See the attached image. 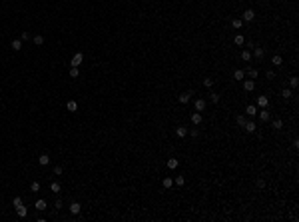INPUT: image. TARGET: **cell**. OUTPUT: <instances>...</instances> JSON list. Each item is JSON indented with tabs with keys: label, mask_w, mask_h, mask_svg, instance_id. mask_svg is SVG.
Segmentation results:
<instances>
[{
	"label": "cell",
	"mask_w": 299,
	"mask_h": 222,
	"mask_svg": "<svg viewBox=\"0 0 299 222\" xmlns=\"http://www.w3.org/2000/svg\"><path fill=\"white\" fill-rule=\"evenodd\" d=\"M233 42H235L237 46H243V44H245V38H243V34H235V36H233Z\"/></svg>",
	"instance_id": "obj_11"
},
{
	"label": "cell",
	"mask_w": 299,
	"mask_h": 222,
	"mask_svg": "<svg viewBox=\"0 0 299 222\" xmlns=\"http://www.w3.org/2000/svg\"><path fill=\"white\" fill-rule=\"evenodd\" d=\"M243 88H245L247 92H251L253 88H255V80H245L243 82Z\"/></svg>",
	"instance_id": "obj_16"
},
{
	"label": "cell",
	"mask_w": 299,
	"mask_h": 222,
	"mask_svg": "<svg viewBox=\"0 0 299 222\" xmlns=\"http://www.w3.org/2000/svg\"><path fill=\"white\" fill-rule=\"evenodd\" d=\"M255 186H257V188H263V186H265V180H263V178H257V180H255Z\"/></svg>",
	"instance_id": "obj_38"
},
{
	"label": "cell",
	"mask_w": 299,
	"mask_h": 222,
	"mask_svg": "<svg viewBox=\"0 0 299 222\" xmlns=\"http://www.w3.org/2000/svg\"><path fill=\"white\" fill-rule=\"evenodd\" d=\"M80 210H82L80 202H72V204H70V212H72V214H80Z\"/></svg>",
	"instance_id": "obj_9"
},
{
	"label": "cell",
	"mask_w": 299,
	"mask_h": 222,
	"mask_svg": "<svg viewBox=\"0 0 299 222\" xmlns=\"http://www.w3.org/2000/svg\"><path fill=\"white\" fill-rule=\"evenodd\" d=\"M38 164H40V166H48V164H50V156H48V154H42V156L38 158Z\"/></svg>",
	"instance_id": "obj_8"
},
{
	"label": "cell",
	"mask_w": 299,
	"mask_h": 222,
	"mask_svg": "<svg viewBox=\"0 0 299 222\" xmlns=\"http://www.w3.org/2000/svg\"><path fill=\"white\" fill-rule=\"evenodd\" d=\"M32 42L36 44V46H42V44H44V36H42V34H36V36L32 38Z\"/></svg>",
	"instance_id": "obj_17"
},
{
	"label": "cell",
	"mask_w": 299,
	"mask_h": 222,
	"mask_svg": "<svg viewBox=\"0 0 299 222\" xmlns=\"http://www.w3.org/2000/svg\"><path fill=\"white\" fill-rule=\"evenodd\" d=\"M82 60H84V56H82V52H76V54L72 56V60H70V64H72V66H80V64H82Z\"/></svg>",
	"instance_id": "obj_2"
},
{
	"label": "cell",
	"mask_w": 299,
	"mask_h": 222,
	"mask_svg": "<svg viewBox=\"0 0 299 222\" xmlns=\"http://www.w3.org/2000/svg\"><path fill=\"white\" fill-rule=\"evenodd\" d=\"M60 188H62V186H60L58 182H52V186H50V190H52V192H60Z\"/></svg>",
	"instance_id": "obj_36"
},
{
	"label": "cell",
	"mask_w": 299,
	"mask_h": 222,
	"mask_svg": "<svg viewBox=\"0 0 299 222\" xmlns=\"http://www.w3.org/2000/svg\"><path fill=\"white\" fill-rule=\"evenodd\" d=\"M257 112H259V118H261L263 122H269L271 114H269V110H267V108H263V110H257Z\"/></svg>",
	"instance_id": "obj_5"
},
{
	"label": "cell",
	"mask_w": 299,
	"mask_h": 222,
	"mask_svg": "<svg viewBox=\"0 0 299 222\" xmlns=\"http://www.w3.org/2000/svg\"><path fill=\"white\" fill-rule=\"evenodd\" d=\"M243 76H245V72H243V70H239V68L233 72V78H235V80H243Z\"/></svg>",
	"instance_id": "obj_22"
},
{
	"label": "cell",
	"mask_w": 299,
	"mask_h": 222,
	"mask_svg": "<svg viewBox=\"0 0 299 222\" xmlns=\"http://www.w3.org/2000/svg\"><path fill=\"white\" fill-rule=\"evenodd\" d=\"M235 122H237V126H239V128H243V126H245V122H247V120H245V116H241V114H239L237 118H235Z\"/></svg>",
	"instance_id": "obj_24"
},
{
	"label": "cell",
	"mask_w": 299,
	"mask_h": 222,
	"mask_svg": "<svg viewBox=\"0 0 299 222\" xmlns=\"http://www.w3.org/2000/svg\"><path fill=\"white\" fill-rule=\"evenodd\" d=\"M187 134H192V138H198L199 130H198V128H192V130H187Z\"/></svg>",
	"instance_id": "obj_33"
},
{
	"label": "cell",
	"mask_w": 299,
	"mask_h": 222,
	"mask_svg": "<svg viewBox=\"0 0 299 222\" xmlns=\"http://www.w3.org/2000/svg\"><path fill=\"white\" fill-rule=\"evenodd\" d=\"M271 64H273V66H281V64H283V58H281L279 54H275V56L271 58Z\"/></svg>",
	"instance_id": "obj_18"
},
{
	"label": "cell",
	"mask_w": 299,
	"mask_h": 222,
	"mask_svg": "<svg viewBox=\"0 0 299 222\" xmlns=\"http://www.w3.org/2000/svg\"><path fill=\"white\" fill-rule=\"evenodd\" d=\"M206 106H207V102L203 100V98H198V100H195V110H198V112H203Z\"/></svg>",
	"instance_id": "obj_4"
},
{
	"label": "cell",
	"mask_w": 299,
	"mask_h": 222,
	"mask_svg": "<svg viewBox=\"0 0 299 222\" xmlns=\"http://www.w3.org/2000/svg\"><path fill=\"white\" fill-rule=\"evenodd\" d=\"M243 22H253L255 20V10H251V8H247L245 12H243V18H241Z\"/></svg>",
	"instance_id": "obj_1"
},
{
	"label": "cell",
	"mask_w": 299,
	"mask_h": 222,
	"mask_svg": "<svg viewBox=\"0 0 299 222\" xmlns=\"http://www.w3.org/2000/svg\"><path fill=\"white\" fill-rule=\"evenodd\" d=\"M10 48H12V50H16V52H18L20 48H22V40H20V38H14V40H12V44H10Z\"/></svg>",
	"instance_id": "obj_12"
},
{
	"label": "cell",
	"mask_w": 299,
	"mask_h": 222,
	"mask_svg": "<svg viewBox=\"0 0 299 222\" xmlns=\"http://www.w3.org/2000/svg\"><path fill=\"white\" fill-rule=\"evenodd\" d=\"M12 204H14V206H20V204H22V198H20V196H16V198L12 200Z\"/></svg>",
	"instance_id": "obj_42"
},
{
	"label": "cell",
	"mask_w": 299,
	"mask_h": 222,
	"mask_svg": "<svg viewBox=\"0 0 299 222\" xmlns=\"http://www.w3.org/2000/svg\"><path fill=\"white\" fill-rule=\"evenodd\" d=\"M275 78V72L273 70H267V80H273Z\"/></svg>",
	"instance_id": "obj_43"
},
{
	"label": "cell",
	"mask_w": 299,
	"mask_h": 222,
	"mask_svg": "<svg viewBox=\"0 0 299 222\" xmlns=\"http://www.w3.org/2000/svg\"><path fill=\"white\" fill-rule=\"evenodd\" d=\"M267 102H269V100H267V96H259V98H257V104H259L261 108H265Z\"/></svg>",
	"instance_id": "obj_26"
},
{
	"label": "cell",
	"mask_w": 299,
	"mask_h": 222,
	"mask_svg": "<svg viewBox=\"0 0 299 222\" xmlns=\"http://www.w3.org/2000/svg\"><path fill=\"white\" fill-rule=\"evenodd\" d=\"M173 182H176L178 186H184V182H186V180H184V176H176V180H173Z\"/></svg>",
	"instance_id": "obj_39"
},
{
	"label": "cell",
	"mask_w": 299,
	"mask_h": 222,
	"mask_svg": "<svg viewBox=\"0 0 299 222\" xmlns=\"http://www.w3.org/2000/svg\"><path fill=\"white\" fill-rule=\"evenodd\" d=\"M245 112H247V116H255L257 114V106H255V104H249V106L245 108Z\"/></svg>",
	"instance_id": "obj_14"
},
{
	"label": "cell",
	"mask_w": 299,
	"mask_h": 222,
	"mask_svg": "<svg viewBox=\"0 0 299 222\" xmlns=\"http://www.w3.org/2000/svg\"><path fill=\"white\" fill-rule=\"evenodd\" d=\"M176 134H178L179 138H186V136H187V128L186 126H178V128H176Z\"/></svg>",
	"instance_id": "obj_7"
},
{
	"label": "cell",
	"mask_w": 299,
	"mask_h": 222,
	"mask_svg": "<svg viewBox=\"0 0 299 222\" xmlns=\"http://www.w3.org/2000/svg\"><path fill=\"white\" fill-rule=\"evenodd\" d=\"M203 86H206V88H212V86H213V80H212V78H203Z\"/></svg>",
	"instance_id": "obj_37"
},
{
	"label": "cell",
	"mask_w": 299,
	"mask_h": 222,
	"mask_svg": "<svg viewBox=\"0 0 299 222\" xmlns=\"http://www.w3.org/2000/svg\"><path fill=\"white\" fill-rule=\"evenodd\" d=\"M46 206H48L46 200H42V198H40V200H36V210H46Z\"/></svg>",
	"instance_id": "obj_21"
},
{
	"label": "cell",
	"mask_w": 299,
	"mask_h": 222,
	"mask_svg": "<svg viewBox=\"0 0 299 222\" xmlns=\"http://www.w3.org/2000/svg\"><path fill=\"white\" fill-rule=\"evenodd\" d=\"M289 84H291V88H297V84H299V80H297V78H295V76H293V78H291V80H289Z\"/></svg>",
	"instance_id": "obj_40"
},
{
	"label": "cell",
	"mask_w": 299,
	"mask_h": 222,
	"mask_svg": "<svg viewBox=\"0 0 299 222\" xmlns=\"http://www.w3.org/2000/svg\"><path fill=\"white\" fill-rule=\"evenodd\" d=\"M20 40H30V32H22L20 34Z\"/></svg>",
	"instance_id": "obj_41"
},
{
	"label": "cell",
	"mask_w": 299,
	"mask_h": 222,
	"mask_svg": "<svg viewBox=\"0 0 299 222\" xmlns=\"http://www.w3.org/2000/svg\"><path fill=\"white\" fill-rule=\"evenodd\" d=\"M16 212H18V216H20V218H24V216L28 214V210H26V206H24V204L16 206Z\"/></svg>",
	"instance_id": "obj_13"
},
{
	"label": "cell",
	"mask_w": 299,
	"mask_h": 222,
	"mask_svg": "<svg viewBox=\"0 0 299 222\" xmlns=\"http://www.w3.org/2000/svg\"><path fill=\"white\" fill-rule=\"evenodd\" d=\"M66 108H68V110H70V112H74V110L78 108V104H76V102H74V100H70V102H68V104H66Z\"/></svg>",
	"instance_id": "obj_30"
},
{
	"label": "cell",
	"mask_w": 299,
	"mask_h": 222,
	"mask_svg": "<svg viewBox=\"0 0 299 222\" xmlns=\"http://www.w3.org/2000/svg\"><path fill=\"white\" fill-rule=\"evenodd\" d=\"M257 70H255V68H247V76H249V78H251V80H255V78H257Z\"/></svg>",
	"instance_id": "obj_23"
},
{
	"label": "cell",
	"mask_w": 299,
	"mask_h": 222,
	"mask_svg": "<svg viewBox=\"0 0 299 222\" xmlns=\"http://www.w3.org/2000/svg\"><path fill=\"white\" fill-rule=\"evenodd\" d=\"M241 60H243V62L251 60V50H243V52H241Z\"/></svg>",
	"instance_id": "obj_20"
},
{
	"label": "cell",
	"mask_w": 299,
	"mask_h": 222,
	"mask_svg": "<svg viewBox=\"0 0 299 222\" xmlns=\"http://www.w3.org/2000/svg\"><path fill=\"white\" fill-rule=\"evenodd\" d=\"M231 26H233V28H241V26H243V20H241V18H233V20H231Z\"/></svg>",
	"instance_id": "obj_27"
},
{
	"label": "cell",
	"mask_w": 299,
	"mask_h": 222,
	"mask_svg": "<svg viewBox=\"0 0 299 222\" xmlns=\"http://www.w3.org/2000/svg\"><path fill=\"white\" fill-rule=\"evenodd\" d=\"M178 164H179V160H176V158H170V160H167V168H178Z\"/></svg>",
	"instance_id": "obj_28"
},
{
	"label": "cell",
	"mask_w": 299,
	"mask_h": 222,
	"mask_svg": "<svg viewBox=\"0 0 299 222\" xmlns=\"http://www.w3.org/2000/svg\"><path fill=\"white\" fill-rule=\"evenodd\" d=\"M201 120H203V116L199 114V112H193V114H192V124H193V126L201 124Z\"/></svg>",
	"instance_id": "obj_6"
},
{
	"label": "cell",
	"mask_w": 299,
	"mask_h": 222,
	"mask_svg": "<svg viewBox=\"0 0 299 222\" xmlns=\"http://www.w3.org/2000/svg\"><path fill=\"white\" fill-rule=\"evenodd\" d=\"M243 128H245V132L253 134V132H255V128H257V126H255V122H251V120H249V122H245V126H243Z\"/></svg>",
	"instance_id": "obj_10"
},
{
	"label": "cell",
	"mask_w": 299,
	"mask_h": 222,
	"mask_svg": "<svg viewBox=\"0 0 299 222\" xmlns=\"http://www.w3.org/2000/svg\"><path fill=\"white\" fill-rule=\"evenodd\" d=\"M30 190H32V192H38L40 190V182H32V184H30Z\"/></svg>",
	"instance_id": "obj_35"
},
{
	"label": "cell",
	"mask_w": 299,
	"mask_h": 222,
	"mask_svg": "<svg viewBox=\"0 0 299 222\" xmlns=\"http://www.w3.org/2000/svg\"><path fill=\"white\" fill-rule=\"evenodd\" d=\"M251 56H255L257 60H261V58L265 56V50H263V48H259V46H255V48H253V52H251Z\"/></svg>",
	"instance_id": "obj_3"
},
{
	"label": "cell",
	"mask_w": 299,
	"mask_h": 222,
	"mask_svg": "<svg viewBox=\"0 0 299 222\" xmlns=\"http://www.w3.org/2000/svg\"><path fill=\"white\" fill-rule=\"evenodd\" d=\"M162 184H164V188H172L173 186V178H164Z\"/></svg>",
	"instance_id": "obj_25"
},
{
	"label": "cell",
	"mask_w": 299,
	"mask_h": 222,
	"mask_svg": "<svg viewBox=\"0 0 299 222\" xmlns=\"http://www.w3.org/2000/svg\"><path fill=\"white\" fill-rule=\"evenodd\" d=\"M271 126L275 128V130H281V128H283V120H281V118H275V120L271 122Z\"/></svg>",
	"instance_id": "obj_19"
},
{
	"label": "cell",
	"mask_w": 299,
	"mask_h": 222,
	"mask_svg": "<svg viewBox=\"0 0 299 222\" xmlns=\"http://www.w3.org/2000/svg\"><path fill=\"white\" fill-rule=\"evenodd\" d=\"M70 76H72V78H78V76H80L78 66H72V68H70Z\"/></svg>",
	"instance_id": "obj_29"
},
{
	"label": "cell",
	"mask_w": 299,
	"mask_h": 222,
	"mask_svg": "<svg viewBox=\"0 0 299 222\" xmlns=\"http://www.w3.org/2000/svg\"><path fill=\"white\" fill-rule=\"evenodd\" d=\"M209 100L217 104V102H219V94H217V92H212V94H209Z\"/></svg>",
	"instance_id": "obj_32"
},
{
	"label": "cell",
	"mask_w": 299,
	"mask_h": 222,
	"mask_svg": "<svg viewBox=\"0 0 299 222\" xmlns=\"http://www.w3.org/2000/svg\"><path fill=\"white\" fill-rule=\"evenodd\" d=\"M190 96H192V92H184V94L178 96V100L181 102V104H186V102H190Z\"/></svg>",
	"instance_id": "obj_15"
},
{
	"label": "cell",
	"mask_w": 299,
	"mask_h": 222,
	"mask_svg": "<svg viewBox=\"0 0 299 222\" xmlns=\"http://www.w3.org/2000/svg\"><path fill=\"white\" fill-rule=\"evenodd\" d=\"M281 96H283L285 100H287V98H291V90H289V88H283V90H281Z\"/></svg>",
	"instance_id": "obj_31"
},
{
	"label": "cell",
	"mask_w": 299,
	"mask_h": 222,
	"mask_svg": "<svg viewBox=\"0 0 299 222\" xmlns=\"http://www.w3.org/2000/svg\"><path fill=\"white\" fill-rule=\"evenodd\" d=\"M62 172H64V166H60V164H58V166H54V174H56V176H60Z\"/></svg>",
	"instance_id": "obj_34"
}]
</instances>
